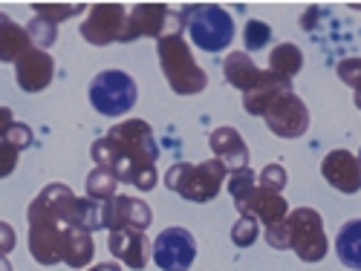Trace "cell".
I'll return each instance as SVG.
<instances>
[{"instance_id":"5","label":"cell","mask_w":361,"mask_h":271,"mask_svg":"<svg viewBox=\"0 0 361 271\" xmlns=\"http://www.w3.org/2000/svg\"><path fill=\"white\" fill-rule=\"evenodd\" d=\"M226 176H228V170L217 159H205L200 165L176 162L165 173V188L173 191L176 196L188 199V202H200L202 205V202L217 199V194L226 185Z\"/></svg>"},{"instance_id":"15","label":"cell","mask_w":361,"mask_h":271,"mask_svg":"<svg viewBox=\"0 0 361 271\" xmlns=\"http://www.w3.org/2000/svg\"><path fill=\"white\" fill-rule=\"evenodd\" d=\"M55 78V58L38 46H29L15 61V81L23 93H41Z\"/></svg>"},{"instance_id":"16","label":"cell","mask_w":361,"mask_h":271,"mask_svg":"<svg viewBox=\"0 0 361 271\" xmlns=\"http://www.w3.org/2000/svg\"><path fill=\"white\" fill-rule=\"evenodd\" d=\"M321 173L326 185H333L338 194H358L361 191V162L350 153V150H329L321 162Z\"/></svg>"},{"instance_id":"20","label":"cell","mask_w":361,"mask_h":271,"mask_svg":"<svg viewBox=\"0 0 361 271\" xmlns=\"http://www.w3.org/2000/svg\"><path fill=\"white\" fill-rule=\"evenodd\" d=\"M286 89H292V81H286V78H281V75H275V73L263 70L257 87L249 89V93L243 96V110H246L249 115H260V113L266 110V104L272 101V99H278L281 93H286Z\"/></svg>"},{"instance_id":"7","label":"cell","mask_w":361,"mask_h":271,"mask_svg":"<svg viewBox=\"0 0 361 271\" xmlns=\"http://www.w3.org/2000/svg\"><path fill=\"white\" fill-rule=\"evenodd\" d=\"M87 96H90V104H93L96 113H102L107 118H118L133 110L139 89H136V81L125 70H104L90 81Z\"/></svg>"},{"instance_id":"33","label":"cell","mask_w":361,"mask_h":271,"mask_svg":"<svg viewBox=\"0 0 361 271\" xmlns=\"http://www.w3.org/2000/svg\"><path fill=\"white\" fill-rule=\"evenodd\" d=\"M87 271H122V265H116V263H99V265L87 268Z\"/></svg>"},{"instance_id":"3","label":"cell","mask_w":361,"mask_h":271,"mask_svg":"<svg viewBox=\"0 0 361 271\" xmlns=\"http://www.w3.org/2000/svg\"><path fill=\"white\" fill-rule=\"evenodd\" d=\"M179 18L191 44L202 52H223L234 41V18L217 4H185Z\"/></svg>"},{"instance_id":"14","label":"cell","mask_w":361,"mask_h":271,"mask_svg":"<svg viewBox=\"0 0 361 271\" xmlns=\"http://www.w3.org/2000/svg\"><path fill=\"white\" fill-rule=\"evenodd\" d=\"M234 208L240 210V217H252V220H257L263 228L283 222V220H286V214H289L286 196H283V194H278V191L260 188V185H255L246 196H240V199L234 202Z\"/></svg>"},{"instance_id":"23","label":"cell","mask_w":361,"mask_h":271,"mask_svg":"<svg viewBox=\"0 0 361 271\" xmlns=\"http://www.w3.org/2000/svg\"><path fill=\"white\" fill-rule=\"evenodd\" d=\"M300 70H304V52H300L295 44H278L272 52H269V73L292 81Z\"/></svg>"},{"instance_id":"6","label":"cell","mask_w":361,"mask_h":271,"mask_svg":"<svg viewBox=\"0 0 361 271\" xmlns=\"http://www.w3.org/2000/svg\"><path fill=\"white\" fill-rule=\"evenodd\" d=\"M286 248L300 260V263H321L329 251V239L324 231V217L315 208L300 205L289 210L286 220Z\"/></svg>"},{"instance_id":"31","label":"cell","mask_w":361,"mask_h":271,"mask_svg":"<svg viewBox=\"0 0 361 271\" xmlns=\"http://www.w3.org/2000/svg\"><path fill=\"white\" fill-rule=\"evenodd\" d=\"M336 75L347 84V87H358L361 84V58H341L336 64Z\"/></svg>"},{"instance_id":"29","label":"cell","mask_w":361,"mask_h":271,"mask_svg":"<svg viewBox=\"0 0 361 271\" xmlns=\"http://www.w3.org/2000/svg\"><path fill=\"white\" fill-rule=\"evenodd\" d=\"M286 182H289L286 168H283V165H275V162H272V165H266V168L257 173V185H260V188H269V191L283 194Z\"/></svg>"},{"instance_id":"11","label":"cell","mask_w":361,"mask_h":271,"mask_svg":"<svg viewBox=\"0 0 361 271\" xmlns=\"http://www.w3.org/2000/svg\"><path fill=\"white\" fill-rule=\"evenodd\" d=\"M128 9L122 4H93L81 20V38L93 46H110L122 41Z\"/></svg>"},{"instance_id":"8","label":"cell","mask_w":361,"mask_h":271,"mask_svg":"<svg viewBox=\"0 0 361 271\" xmlns=\"http://www.w3.org/2000/svg\"><path fill=\"white\" fill-rule=\"evenodd\" d=\"M168 35H183V18L168 4H136L128 12L125 32L118 44H130L136 38L162 41Z\"/></svg>"},{"instance_id":"32","label":"cell","mask_w":361,"mask_h":271,"mask_svg":"<svg viewBox=\"0 0 361 271\" xmlns=\"http://www.w3.org/2000/svg\"><path fill=\"white\" fill-rule=\"evenodd\" d=\"M15 246H18V234H15V228H12L9 222L0 220V257H9V254L15 251Z\"/></svg>"},{"instance_id":"34","label":"cell","mask_w":361,"mask_h":271,"mask_svg":"<svg viewBox=\"0 0 361 271\" xmlns=\"http://www.w3.org/2000/svg\"><path fill=\"white\" fill-rule=\"evenodd\" d=\"M353 101H355V107L361 110V84H358V87L353 89Z\"/></svg>"},{"instance_id":"4","label":"cell","mask_w":361,"mask_h":271,"mask_svg":"<svg viewBox=\"0 0 361 271\" xmlns=\"http://www.w3.org/2000/svg\"><path fill=\"white\" fill-rule=\"evenodd\" d=\"M157 55H159L162 75L176 96H200L208 87V75L197 64V58L183 35H168L157 41Z\"/></svg>"},{"instance_id":"13","label":"cell","mask_w":361,"mask_h":271,"mask_svg":"<svg viewBox=\"0 0 361 271\" xmlns=\"http://www.w3.org/2000/svg\"><path fill=\"white\" fill-rule=\"evenodd\" d=\"M154 222V210L145 199L136 196H122L116 194L113 199L104 202V231H147Z\"/></svg>"},{"instance_id":"35","label":"cell","mask_w":361,"mask_h":271,"mask_svg":"<svg viewBox=\"0 0 361 271\" xmlns=\"http://www.w3.org/2000/svg\"><path fill=\"white\" fill-rule=\"evenodd\" d=\"M0 271H12V265H9V260H6V257H0Z\"/></svg>"},{"instance_id":"19","label":"cell","mask_w":361,"mask_h":271,"mask_svg":"<svg viewBox=\"0 0 361 271\" xmlns=\"http://www.w3.org/2000/svg\"><path fill=\"white\" fill-rule=\"evenodd\" d=\"M223 75H226V81H228L231 87H237L240 93L246 96L249 89L257 87L263 70L252 61V55H249V52H228V55H226V61H223Z\"/></svg>"},{"instance_id":"22","label":"cell","mask_w":361,"mask_h":271,"mask_svg":"<svg viewBox=\"0 0 361 271\" xmlns=\"http://www.w3.org/2000/svg\"><path fill=\"white\" fill-rule=\"evenodd\" d=\"M336 254L341 265L361 271V220H347L336 237Z\"/></svg>"},{"instance_id":"17","label":"cell","mask_w":361,"mask_h":271,"mask_svg":"<svg viewBox=\"0 0 361 271\" xmlns=\"http://www.w3.org/2000/svg\"><path fill=\"white\" fill-rule=\"evenodd\" d=\"M208 147L214 150V159L223 162V168L228 173L249 168V144L243 136H240L237 127H228V125L214 127L212 136H208Z\"/></svg>"},{"instance_id":"1","label":"cell","mask_w":361,"mask_h":271,"mask_svg":"<svg viewBox=\"0 0 361 271\" xmlns=\"http://www.w3.org/2000/svg\"><path fill=\"white\" fill-rule=\"evenodd\" d=\"M29 254L41 265L64 263L70 268H87L93 263V234L81 225L78 196L73 188L52 182L29 202Z\"/></svg>"},{"instance_id":"12","label":"cell","mask_w":361,"mask_h":271,"mask_svg":"<svg viewBox=\"0 0 361 271\" xmlns=\"http://www.w3.org/2000/svg\"><path fill=\"white\" fill-rule=\"evenodd\" d=\"M32 141H35L32 127L26 122H18L12 110L0 104V179L15 173L20 153L32 147Z\"/></svg>"},{"instance_id":"26","label":"cell","mask_w":361,"mask_h":271,"mask_svg":"<svg viewBox=\"0 0 361 271\" xmlns=\"http://www.w3.org/2000/svg\"><path fill=\"white\" fill-rule=\"evenodd\" d=\"M26 35H29V41H32V46L49 52L55 46V41H58V26L47 23L44 18H32L26 23Z\"/></svg>"},{"instance_id":"24","label":"cell","mask_w":361,"mask_h":271,"mask_svg":"<svg viewBox=\"0 0 361 271\" xmlns=\"http://www.w3.org/2000/svg\"><path fill=\"white\" fill-rule=\"evenodd\" d=\"M116 185H118V179L104 170V168H93L87 176V199H96V202H107L116 196Z\"/></svg>"},{"instance_id":"27","label":"cell","mask_w":361,"mask_h":271,"mask_svg":"<svg viewBox=\"0 0 361 271\" xmlns=\"http://www.w3.org/2000/svg\"><path fill=\"white\" fill-rule=\"evenodd\" d=\"M243 44L246 52H260L272 44V26L263 23V20H246L243 26Z\"/></svg>"},{"instance_id":"28","label":"cell","mask_w":361,"mask_h":271,"mask_svg":"<svg viewBox=\"0 0 361 271\" xmlns=\"http://www.w3.org/2000/svg\"><path fill=\"white\" fill-rule=\"evenodd\" d=\"M260 237V222L252 220V217H240L234 225H231V243L237 248H249L255 246V239Z\"/></svg>"},{"instance_id":"21","label":"cell","mask_w":361,"mask_h":271,"mask_svg":"<svg viewBox=\"0 0 361 271\" xmlns=\"http://www.w3.org/2000/svg\"><path fill=\"white\" fill-rule=\"evenodd\" d=\"M32 46L26 26L15 23L6 12H0V64H15L18 58Z\"/></svg>"},{"instance_id":"9","label":"cell","mask_w":361,"mask_h":271,"mask_svg":"<svg viewBox=\"0 0 361 271\" xmlns=\"http://www.w3.org/2000/svg\"><path fill=\"white\" fill-rule=\"evenodd\" d=\"M260 118L278 139H300L310 130V107L295 89H286V93L269 101Z\"/></svg>"},{"instance_id":"10","label":"cell","mask_w":361,"mask_h":271,"mask_svg":"<svg viewBox=\"0 0 361 271\" xmlns=\"http://www.w3.org/2000/svg\"><path fill=\"white\" fill-rule=\"evenodd\" d=\"M150 257L162 271H188L197 260V239L188 228H165L150 243Z\"/></svg>"},{"instance_id":"18","label":"cell","mask_w":361,"mask_h":271,"mask_svg":"<svg viewBox=\"0 0 361 271\" xmlns=\"http://www.w3.org/2000/svg\"><path fill=\"white\" fill-rule=\"evenodd\" d=\"M107 248L110 254L128 265V268H145L147 260H150V239L142 234V231H110V239H107Z\"/></svg>"},{"instance_id":"2","label":"cell","mask_w":361,"mask_h":271,"mask_svg":"<svg viewBox=\"0 0 361 271\" xmlns=\"http://www.w3.org/2000/svg\"><path fill=\"white\" fill-rule=\"evenodd\" d=\"M90 156L96 168L110 170L122 185L139 188L145 194L154 191L159 182V144L150 125L142 118H125L113 125L107 136L90 144Z\"/></svg>"},{"instance_id":"30","label":"cell","mask_w":361,"mask_h":271,"mask_svg":"<svg viewBox=\"0 0 361 271\" xmlns=\"http://www.w3.org/2000/svg\"><path fill=\"white\" fill-rule=\"evenodd\" d=\"M255 170H237V173H228V194H231V202H237L240 196H246L252 188H255Z\"/></svg>"},{"instance_id":"25","label":"cell","mask_w":361,"mask_h":271,"mask_svg":"<svg viewBox=\"0 0 361 271\" xmlns=\"http://www.w3.org/2000/svg\"><path fill=\"white\" fill-rule=\"evenodd\" d=\"M32 9H35V18H44L47 23L58 26V23L75 18L78 12H84L87 6L84 4H32Z\"/></svg>"},{"instance_id":"36","label":"cell","mask_w":361,"mask_h":271,"mask_svg":"<svg viewBox=\"0 0 361 271\" xmlns=\"http://www.w3.org/2000/svg\"><path fill=\"white\" fill-rule=\"evenodd\" d=\"M355 159H358V162H361V150H358V156H355Z\"/></svg>"}]
</instances>
